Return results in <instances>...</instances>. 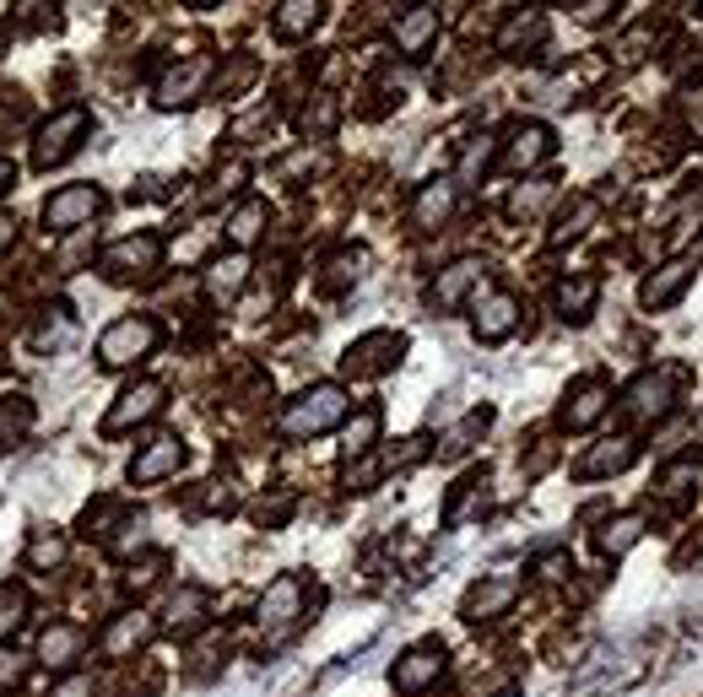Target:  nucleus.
Masks as SVG:
<instances>
[{"instance_id":"1","label":"nucleus","mask_w":703,"mask_h":697,"mask_svg":"<svg viewBox=\"0 0 703 697\" xmlns=\"http://www.w3.org/2000/svg\"><path fill=\"white\" fill-rule=\"evenodd\" d=\"M341 417H347V390H341V384H314V390H303V395L281 412V432H287V438H314V432L336 427Z\"/></svg>"},{"instance_id":"2","label":"nucleus","mask_w":703,"mask_h":697,"mask_svg":"<svg viewBox=\"0 0 703 697\" xmlns=\"http://www.w3.org/2000/svg\"><path fill=\"white\" fill-rule=\"evenodd\" d=\"M157 346V325L151 319H141V314H131V319H114L109 330H104V341H98V363L104 368H131L136 357H146Z\"/></svg>"},{"instance_id":"3","label":"nucleus","mask_w":703,"mask_h":697,"mask_svg":"<svg viewBox=\"0 0 703 697\" xmlns=\"http://www.w3.org/2000/svg\"><path fill=\"white\" fill-rule=\"evenodd\" d=\"M87 131V109H60L44 131H38V146H33V162L38 168H54V162H65L71 151H76V140Z\"/></svg>"},{"instance_id":"4","label":"nucleus","mask_w":703,"mask_h":697,"mask_svg":"<svg viewBox=\"0 0 703 697\" xmlns=\"http://www.w3.org/2000/svg\"><path fill=\"white\" fill-rule=\"evenodd\" d=\"M98 211H104V195H98L93 184H71V189H60V195L44 200V222H49L54 233H71V228L93 222Z\"/></svg>"},{"instance_id":"5","label":"nucleus","mask_w":703,"mask_h":697,"mask_svg":"<svg viewBox=\"0 0 703 697\" xmlns=\"http://www.w3.org/2000/svg\"><path fill=\"white\" fill-rule=\"evenodd\" d=\"M438 676H444V644H417V649H407V655L396 660V671H390L396 693H427Z\"/></svg>"},{"instance_id":"6","label":"nucleus","mask_w":703,"mask_h":697,"mask_svg":"<svg viewBox=\"0 0 703 697\" xmlns=\"http://www.w3.org/2000/svg\"><path fill=\"white\" fill-rule=\"evenodd\" d=\"M671 390H677L671 374H639V379L628 384V395H622V412L639 421L666 417V412H671Z\"/></svg>"},{"instance_id":"7","label":"nucleus","mask_w":703,"mask_h":697,"mask_svg":"<svg viewBox=\"0 0 703 697\" xmlns=\"http://www.w3.org/2000/svg\"><path fill=\"white\" fill-rule=\"evenodd\" d=\"M401 357V335H390V330H379V335H363L341 363H347V374L352 379H374V374H385L390 363Z\"/></svg>"},{"instance_id":"8","label":"nucleus","mask_w":703,"mask_h":697,"mask_svg":"<svg viewBox=\"0 0 703 697\" xmlns=\"http://www.w3.org/2000/svg\"><path fill=\"white\" fill-rule=\"evenodd\" d=\"M298 611H303V584L287 573V578H277V584L266 589V600H260V627H266L271 638H281V633L298 622Z\"/></svg>"},{"instance_id":"9","label":"nucleus","mask_w":703,"mask_h":697,"mask_svg":"<svg viewBox=\"0 0 703 697\" xmlns=\"http://www.w3.org/2000/svg\"><path fill=\"white\" fill-rule=\"evenodd\" d=\"M157 255H162V244H157L151 233H141V239H125V244H114V249L104 255V271H109L114 281L146 277V271L157 266Z\"/></svg>"},{"instance_id":"10","label":"nucleus","mask_w":703,"mask_h":697,"mask_svg":"<svg viewBox=\"0 0 703 697\" xmlns=\"http://www.w3.org/2000/svg\"><path fill=\"white\" fill-rule=\"evenodd\" d=\"M606 401H611V390L601 384V379H579L573 390H568V401H562V427H595L601 412H606Z\"/></svg>"},{"instance_id":"11","label":"nucleus","mask_w":703,"mask_h":697,"mask_svg":"<svg viewBox=\"0 0 703 697\" xmlns=\"http://www.w3.org/2000/svg\"><path fill=\"white\" fill-rule=\"evenodd\" d=\"M547 151H553V136H547V125H514V131H509V140H504V168L525 173V168L547 162Z\"/></svg>"},{"instance_id":"12","label":"nucleus","mask_w":703,"mask_h":697,"mask_svg":"<svg viewBox=\"0 0 703 697\" xmlns=\"http://www.w3.org/2000/svg\"><path fill=\"white\" fill-rule=\"evenodd\" d=\"M179 465H184V443L179 438H151L136 460H131V481H162Z\"/></svg>"},{"instance_id":"13","label":"nucleus","mask_w":703,"mask_h":697,"mask_svg":"<svg viewBox=\"0 0 703 697\" xmlns=\"http://www.w3.org/2000/svg\"><path fill=\"white\" fill-rule=\"evenodd\" d=\"M688 281H693V266H688V260H671V266H660L655 277L639 286V303H644V308H671V303L688 292Z\"/></svg>"},{"instance_id":"14","label":"nucleus","mask_w":703,"mask_h":697,"mask_svg":"<svg viewBox=\"0 0 703 697\" xmlns=\"http://www.w3.org/2000/svg\"><path fill=\"white\" fill-rule=\"evenodd\" d=\"M157 406H162V384H151V379H146V384H136V390H125V395H120V406L104 417V427H109V432H125V427H136V421L151 417Z\"/></svg>"},{"instance_id":"15","label":"nucleus","mask_w":703,"mask_h":697,"mask_svg":"<svg viewBox=\"0 0 703 697\" xmlns=\"http://www.w3.org/2000/svg\"><path fill=\"white\" fill-rule=\"evenodd\" d=\"M514 595H520V584L514 578H487V584H476L471 595H465V622H487V616H498V611H509L514 606Z\"/></svg>"},{"instance_id":"16","label":"nucleus","mask_w":703,"mask_h":697,"mask_svg":"<svg viewBox=\"0 0 703 697\" xmlns=\"http://www.w3.org/2000/svg\"><path fill=\"white\" fill-rule=\"evenodd\" d=\"M482 281V260H454L449 271H438V281H433V308H460L465 303V292Z\"/></svg>"},{"instance_id":"17","label":"nucleus","mask_w":703,"mask_h":697,"mask_svg":"<svg viewBox=\"0 0 703 697\" xmlns=\"http://www.w3.org/2000/svg\"><path fill=\"white\" fill-rule=\"evenodd\" d=\"M211 76V65L206 60H184L179 71H168L162 82H157V103L162 109H179V103H190L195 93H201V82Z\"/></svg>"},{"instance_id":"18","label":"nucleus","mask_w":703,"mask_h":697,"mask_svg":"<svg viewBox=\"0 0 703 697\" xmlns=\"http://www.w3.org/2000/svg\"><path fill=\"white\" fill-rule=\"evenodd\" d=\"M514 325H520V303L509 292H493V297L476 303V335L482 341H504Z\"/></svg>"},{"instance_id":"19","label":"nucleus","mask_w":703,"mask_h":697,"mask_svg":"<svg viewBox=\"0 0 703 697\" xmlns=\"http://www.w3.org/2000/svg\"><path fill=\"white\" fill-rule=\"evenodd\" d=\"M244 277H250V260H244V255L211 260V266H206V297H211V303H233L239 286H244Z\"/></svg>"},{"instance_id":"20","label":"nucleus","mask_w":703,"mask_h":697,"mask_svg":"<svg viewBox=\"0 0 703 697\" xmlns=\"http://www.w3.org/2000/svg\"><path fill=\"white\" fill-rule=\"evenodd\" d=\"M433 33H438V11H433V5H412V11L396 22V44H401V54H422V49L433 44Z\"/></svg>"},{"instance_id":"21","label":"nucleus","mask_w":703,"mask_h":697,"mask_svg":"<svg viewBox=\"0 0 703 697\" xmlns=\"http://www.w3.org/2000/svg\"><path fill=\"white\" fill-rule=\"evenodd\" d=\"M547 38V22L536 16V11H514L509 22H504V33H498V49L504 54H525V49H536Z\"/></svg>"},{"instance_id":"22","label":"nucleus","mask_w":703,"mask_h":697,"mask_svg":"<svg viewBox=\"0 0 703 697\" xmlns=\"http://www.w3.org/2000/svg\"><path fill=\"white\" fill-rule=\"evenodd\" d=\"M449 211H454V184H449V179H433V184H422L417 206H412V222L427 233V228H438Z\"/></svg>"},{"instance_id":"23","label":"nucleus","mask_w":703,"mask_h":697,"mask_svg":"<svg viewBox=\"0 0 703 697\" xmlns=\"http://www.w3.org/2000/svg\"><path fill=\"white\" fill-rule=\"evenodd\" d=\"M595 297H601V281H595V277H568V281L558 286L562 319L584 325V319H590V308H595Z\"/></svg>"},{"instance_id":"24","label":"nucleus","mask_w":703,"mask_h":697,"mask_svg":"<svg viewBox=\"0 0 703 697\" xmlns=\"http://www.w3.org/2000/svg\"><path fill=\"white\" fill-rule=\"evenodd\" d=\"M633 454H639V443L633 438H606L601 449H590V460L579 465L584 476H611V470H628L633 465Z\"/></svg>"},{"instance_id":"25","label":"nucleus","mask_w":703,"mask_h":697,"mask_svg":"<svg viewBox=\"0 0 703 697\" xmlns=\"http://www.w3.org/2000/svg\"><path fill=\"white\" fill-rule=\"evenodd\" d=\"M206 606H211L206 589H179V595L168 600V622H162V627H168V633H195V627L206 622Z\"/></svg>"},{"instance_id":"26","label":"nucleus","mask_w":703,"mask_h":697,"mask_svg":"<svg viewBox=\"0 0 703 697\" xmlns=\"http://www.w3.org/2000/svg\"><path fill=\"white\" fill-rule=\"evenodd\" d=\"M151 638V616H141V611H125V616H114V627L104 633V649L109 655H131Z\"/></svg>"},{"instance_id":"27","label":"nucleus","mask_w":703,"mask_h":697,"mask_svg":"<svg viewBox=\"0 0 703 697\" xmlns=\"http://www.w3.org/2000/svg\"><path fill=\"white\" fill-rule=\"evenodd\" d=\"M319 0H287V5H277V33L281 38H303V33H314L319 27Z\"/></svg>"},{"instance_id":"28","label":"nucleus","mask_w":703,"mask_h":697,"mask_svg":"<svg viewBox=\"0 0 703 697\" xmlns=\"http://www.w3.org/2000/svg\"><path fill=\"white\" fill-rule=\"evenodd\" d=\"M482 503H487V470H482V476H465V481H460V492L449 498L444 519H449V525H465V519H471V514H476Z\"/></svg>"},{"instance_id":"29","label":"nucleus","mask_w":703,"mask_h":697,"mask_svg":"<svg viewBox=\"0 0 703 697\" xmlns=\"http://www.w3.org/2000/svg\"><path fill=\"white\" fill-rule=\"evenodd\" d=\"M38 655H44L49 665H71V660L82 655V627H49V633L38 638Z\"/></svg>"},{"instance_id":"30","label":"nucleus","mask_w":703,"mask_h":697,"mask_svg":"<svg viewBox=\"0 0 703 697\" xmlns=\"http://www.w3.org/2000/svg\"><path fill=\"white\" fill-rule=\"evenodd\" d=\"M601 217V200L595 195H579L573 200V211H562L558 217V228H553V244H568V239H584V228Z\"/></svg>"},{"instance_id":"31","label":"nucleus","mask_w":703,"mask_h":697,"mask_svg":"<svg viewBox=\"0 0 703 697\" xmlns=\"http://www.w3.org/2000/svg\"><path fill=\"white\" fill-rule=\"evenodd\" d=\"M639 536H644V519H639V514H617V519L601 530V552H606V558H622Z\"/></svg>"},{"instance_id":"32","label":"nucleus","mask_w":703,"mask_h":697,"mask_svg":"<svg viewBox=\"0 0 703 697\" xmlns=\"http://www.w3.org/2000/svg\"><path fill=\"white\" fill-rule=\"evenodd\" d=\"M487 421H493V412H487V406H482V412H471V417L460 421L454 432H444V443H438V454H444V460H454V454H465V449H471V443H476V438L487 432Z\"/></svg>"},{"instance_id":"33","label":"nucleus","mask_w":703,"mask_h":697,"mask_svg":"<svg viewBox=\"0 0 703 697\" xmlns=\"http://www.w3.org/2000/svg\"><path fill=\"white\" fill-rule=\"evenodd\" d=\"M260 228H266V200H244V206L228 217V239H233V244H255Z\"/></svg>"},{"instance_id":"34","label":"nucleus","mask_w":703,"mask_h":697,"mask_svg":"<svg viewBox=\"0 0 703 697\" xmlns=\"http://www.w3.org/2000/svg\"><path fill=\"white\" fill-rule=\"evenodd\" d=\"M22 622H27V589L22 584H5L0 589V638L22 633Z\"/></svg>"},{"instance_id":"35","label":"nucleus","mask_w":703,"mask_h":697,"mask_svg":"<svg viewBox=\"0 0 703 697\" xmlns=\"http://www.w3.org/2000/svg\"><path fill=\"white\" fill-rule=\"evenodd\" d=\"M374 432H379V412H357L352 417V427H347V460H363L368 449H374Z\"/></svg>"},{"instance_id":"36","label":"nucleus","mask_w":703,"mask_h":697,"mask_svg":"<svg viewBox=\"0 0 703 697\" xmlns=\"http://www.w3.org/2000/svg\"><path fill=\"white\" fill-rule=\"evenodd\" d=\"M363 266H368L363 249H336V255L325 260V281H330V286H347V281L363 277Z\"/></svg>"},{"instance_id":"37","label":"nucleus","mask_w":703,"mask_h":697,"mask_svg":"<svg viewBox=\"0 0 703 697\" xmlns=\"http://www.w3.org/2000/svg\"><path fill=\"white\" fill-rule=\"evenodd\" d=\"M298 125H303V136H330V125H336V98H330V93H319V98L303 109V120H298Z\"/></svg>"},{"instance_id":"38","label":"nucleus","mask_w":703,"mask_h":697,"mask_svg":"<svg viewBox=\"0 0 703 697\" xmlns=\"http://www.w3.org/2000/svg\"><path fill=\"white\" fill-rule=\"evenodd\" d=\"M27 417H33V412H27V401H11V406H0V449H5V443H11L22 427H27Z\"/></svg>"},{"instance_id":"39","label":"nucleus","mask_w":703,"mask_h":697,"mask_svg":"<svg viewBox=\"0 0 703 697\" xmlns=\"http://www.w3.org/2000/svg\"><path fill=\"white\" fill-rule=\"evenodd\" d=\"M60 558H65V541H60V536H38V541H33V552H27L33 567H54Z\"/></svg>"},{"instance_id":"40","label":"nucleus","mask_w":703,"mask_h":697,"mask_svg":"<svg viewBox=\"0 0 703 697\" xmlns=\"http://www.w3.org/2000/svg\"><path fill=\"white\" fill-rule=\"evenodd\" d=\"M547 195H553V184H531V189H514V195H509V211H514V217H525V211H536V206H542Z\"/></svg>"},{"instance_id":"41","label":"nucleus","mask_w":703,"mask_h":697,"mask_svg":"<svg viewBox=\"0 0 703 697\" xmlns=\"http://www.w3.org/2000/svg\"><path fill=\"white\" fill-rule=\"evenodd\" d=\"M120 530H125V536H114V552H120V558H131L136 547H146V519H125Z\"/></svg>"},{"instance_id":"42","label":"nucleus","mask_w":703,"mask_h":697,"mask_svg":"<svg viewBox=\"0 0 703 697\" xmlns=\"http://www.w3.org/2000/svg\"><path fill=\"white\" fill-rule=\"evenodd\" d=\"M162 567H168L162 558H146V562H136V567H131V578H125V584L141 595V589H151V584H157V573H162Z\"/></svg>"},{"instance_id":"43","label":"nucleus","mask_w":703,"mask_h":697,"mask_svg":"<svg viewBox=\"0 0 703 697\" xmlns=\"http://www.w3.org/2000/svg\"><path fill=\"white\" fill-rule=\"evenodd\" d=\"M487 157H493V146H487V136H482V146H471V151L460 157V179L471 184V179H476V173L487 168Z\"/></svg>"},{"instance_id":"44","label":"nucleus","mask_w":703,"mask_h":697,"mask_svg":"<svg viewBox=\"0 0 703 697\" xmlns=\"http://www.w3.org/2000/svg\"><path fill=\"white\" fill-rule=\"evenodd\" d=\"M239 179H244V162H228V168H217V184H211L206 195L217 200V195H228V189H239Z\"/></svg>"},{"instance_id":"45","label":"nucleus","mask_w":703,"mask_h":697,"mask_svg":"<svg viewBox=\"0 0 703 697\" xmlns=\"http://www.w3.org/2000/svg\"><path fill=\"white\" fill-rule=\"evenodd\" d=\"M27 676V660H16V655H0V687H16Z\"/></svg>"},{"instance_id":"46","label":"nucleus","mask_w":703,"mask_h":697,"mask_svg":"<svg viewBox=\"0 0 703 697\" xmlns=\"http://www.w3.org/2000/svg\"><path fill=\"white\" fill-rule=\"evenodd\" d=\"M287 509H292V498H287V492L271 498V503H260V525H281V519H287Z\"/></svg>"},{"instance_id":"47","label":"nucleus","mask_w":703,"mask_h":697,"mask_svg":"<svg viewBox=\"0 0 703 697\" xmlns=\"http://www.w3.org/2000/svg\"><path fill=\"white\" fill-rule=\"evenodd\" d=\"M54 697H93V676H71V682H60Z\"/></svg>"},{"instance_id":"48","label":"nucleus","mask_w":703,"mask_h":697,"mask_svg":"<svg viewBox=\"0 0 703 697\" xmlns=\"http://www.w3.org/2000/svg\"><path fill=\"white\" fill-rule=\"evenodd\" d=\"M562 567H568V558H562V552H547V558H542V573H547V578H558Z\"/></svg>"},{"instance_id":"49","label":"nucleus","mask_w":703,"mask_h":697,"mask_svg":"<svg viewBox=\"0 0 703 697\" xmlns=\"http://www.w3.org/2000/svg\"><path fill=\"white\" fill-rule=\"evenodd\" d=\"M11 179H16V168H11V162H0V195L11 189Z\"/></svg>"},{"instance_id":"50","label":"nucleus","mask_w":703,"mask_h":697,"mask_svg":"<svg viewBox=\"0 0 703 697\" xmlns=\"http://www.w3.org/2000/svg\"><path fill=\"white\" fill-rule=\"evenodd\" d=\"M11 244V217H0V249Z\"/></svg>"},{"instance_id":"51","label":"nucleus","mask_w":703,"mask_h":697,"mask_svg":"<svg viewBox=\"0 0 703 697\" xmlns=\"http://www.w3.org/2000/svg\"><path fill=\"white\" fill-rule=\"evenodd\" d=\"M693 255H699V260H703V239H699V249H693Z\"/></svg>"},{"instance_id":"52","label":"nucleus","mask_w":703,"mask_h":697,"mask_svg":"<svg viewBox=\"0 0 703 697\" xmlns=\"http://www.w3.org/2000/svg\"><path fill=\"white\" fill-rule=\"evenodd\" d=\"M699 427H703V421H699Z\"/></svg>"}]
</instances>
